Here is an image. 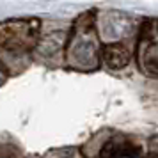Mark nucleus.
Returning a JSON list of instances; mask_svg holds the SVG:
<instances>
[{
	"label": "nucleus",
	"instance_id": "1",
	"mask_svg": "<svg viewBox=\"0 0 158 158\" xmlns=\"http://www.w3.org/2000/svg\"><path fill=\"white\" fill-rule=\"evenodd\" d=\"M103 60L110 69H123L130 62V48L123 43H108L103 48Z\"/></svg>",
	"mask_w": 158,
	"mask_h": 158
},
{
	"label": "nucleus",
	"instance_id": "2",
	"mask_svg": "<svg viewBox=\"0 0 158 158\" xmlns=\"http://www.w3.org/2000/svg\"><path fill=\"white\" fill-rule=\"evenodd\" d=\"M73 59L80 66H91L94 64V55H96V43L91 36H80L71 48Z\"/></svg>",
	"mask_w": 158,
	"mask_h": 158
},
{
	"label": "nucleus",
	"instance_id": "3",
	"mask_svg": "<svg viewBox=\"0 0 158 158\" xmlns=\"http://www.w3.org/2000/svg\"><path fill=\"white\" fill-rule=\"evenodd\" d=\"M140 66L151 77H158V41H148L140 53Z\"/></svg>",
	"mask_w": 158,
	"mask_h": 158
},
{
	"label": "nucleus",
	"instance_id": "4",
	"mask_svg": "<svg viewBox=\"0 0 158 158\" xmlns=\"http://www.w3.org/2000/svg\"><path fill=\"white\" fill-rule=\"evenodd\" d=\"M135 149L124 140L112 139L101 148V158H123V156H133Z\"/></svg>",
	"mask_w": 158,
	"mask_h": 158
},
{
	"label": "nucleus",
	"instance_id": "5",
	"mask_svg": "<svg viewBox=\"0 0 158 158\" xmlns=\"http://www.w3.org/2000/svg\"><path fill=\"white\" fill-rule=\"evenodd\" d=\"M62 39H64V34H62V32L48 34V36L39 43V52L43 53L44 57H52V55H55V53H59L60 46H62Z\"/></svg>",
	"mask_w": 158,
	"mask_h": 158
},
{
	"label": "nucleus",
	"instance_id": "6",
	"mask_svg": "<svg viewBox=\"0 0 158 158\" xmlns=\"http://www.w3.org/2000/svg\"><path fill=\"white\" fill-rule=\"evenodd\" d=\"M75 156V149L73 148H64V149H59L50 153L46 158H73Z\"/></svg>",
	"mask_w": 158,
	"mask_h": 158
},
{
	"label": "nucleus",
	"instance_id": "7",
	"mask_svg": "<svg viewBox=\"0 0 158 158\" xmlns=\"http://www.w3.org/2000/svg\"><path fill=\"white\" fill-rule=\"evenodd\" d=\"M156 30H158V23H156Z\"/></svg>",
	"mask_w": 158,
	"mask_h": 158
}]
</instances>
